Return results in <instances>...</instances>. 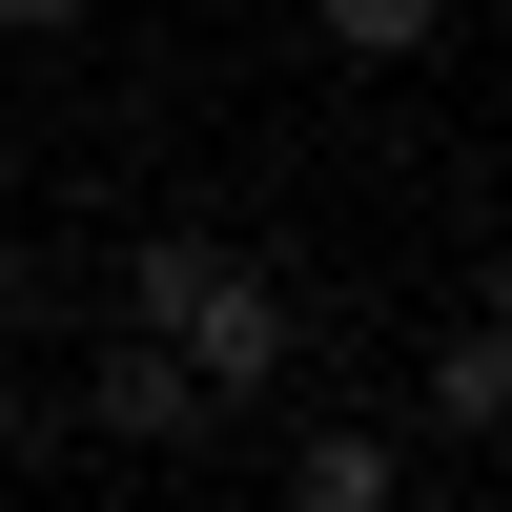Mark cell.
Listing matches in <instances>:
<instances>
[{"instance_id": "1", "label": "cell", "mask_w": 512, "mask_h": 512, "mask_svg": "<svg viewBox=\"0 0 512 512\" xmlns=\"http://www.w3.org/2000/svg\"><path fill=\"white\" fill-rule=\"evenodd\" d=\"M123 328H164V349L205 369V410H267L287 369H308L287 267H267V246H226V226H144V246H123Z\"/></svg>"}, {"instance_id": "2", "label": "cell", "mask_w": 512, "mask_h": 512, "mask_svg": "<svg viewBox=\"0 0 512 512\" xmlns=\"http://www.w3.org/2000/svg\"><path fill=\"white\" fill-rule=\"evenodd\" d=\"M82 431H103V451H185V431H205V369L164 349V328H103V369H82Z\"/></svg>"}, {"instance_id": "3", "label": "cell", "mask_w": 512, "mask_h": 512, "mask_svg": "<svg viewBox=\"0 0 512 512\" xmlns=\"http://www.w3.org/2000/svg\"><path fill=\"white\" fill-rule=\"evenodd\" d=\"M410 390H431V431H451V451H492V431H512V328H492V308H472V328H431V369H410Z\"/></svg>"}, {"instance_id": "4", "label": "cell", "mask_w": 512, "mask_h": 512, "mask_svg": "<svg viewBox=\"0 0 512 512\" xmlns=\"http://www.w3.org/2000/svg\"><path fill=\"white\" fill-rule=\"evenodd\" d=\"M267 472L308 492V512H390V492H410V451H390V431H287Z\"/></svg>"}, {"instance_id": "5", "label": "cell", "mask_w": 512, "mask_h": 512, "mask_svg": "<svg viewBox=\"0 0 512 512\" xmlns=\"http://www.w3.org/2000/svg\"><path fill=\"white\" fill-rule=\"evenodd\" d=\"M308 41H328V62H431L451 0H308Z\"/></svg>"}, {"instance_id": "6", "label": "cell", "mask_w": 512, "mask_h": 512, "mask_svg": "<svg viewBox=\"0 0 512 512\" xmlns=\"http://www.w3.org/2000/svg\"><path fill=\"white\" fill-rule=\"evenodd\" d=\"M62 21H103V0H0V41H62Z\"/></svg>"}, {"instance_id": "7", "label": "cell", "mask_w": 512, "mask_h": 512, "mask_svg": "<svg viewBox=\"0 0 512 512\" xmlns=\"http://www.w3.org/2000/svg\"><path fill=\"white\" fill-rule=\"evenodd\" d=\"M21 451H41V410H21V369H0V472H21Z\"/></svg>"}, {"instance_id": "8", "label": "cell", "mask_w": 512, "mask_h": 512, "mask_svg": "<svg viewBox=\"0 0 512 512\" xmlns=\"http://www.w3.org/2000/svg\"><path fill=\"white\" fill-rule=\"evenodd\" d=\"M472 308H492V328H512V246H492V287H472Z\"/></svg>"}, {"instance_id": "9", "label": "cell", "mask_w": 512, "mask_h": 512, "mask_svg": "<svg viewBox=\"0 0 512 512\" xmlns=\"http://www.w3.org/2000/svg\"><path fill=\"white\" fill-rule=\"evenodd\" d=\"M0 328H21V267H0Z\"/></svg>"}, {"instance_id": "10", "label": "cell", "mask_w": 512, "mask_h": 512, "mask_svg": "<svg viewBox=\"0 0 512 512\" xmlns=\"http://www.w3.org/2000/svg\"><path fill=\"white\" fill-rule=\"evenodd\" d=\"M492 41H512V0H492Z\"/></svg>"}]
</instances>
